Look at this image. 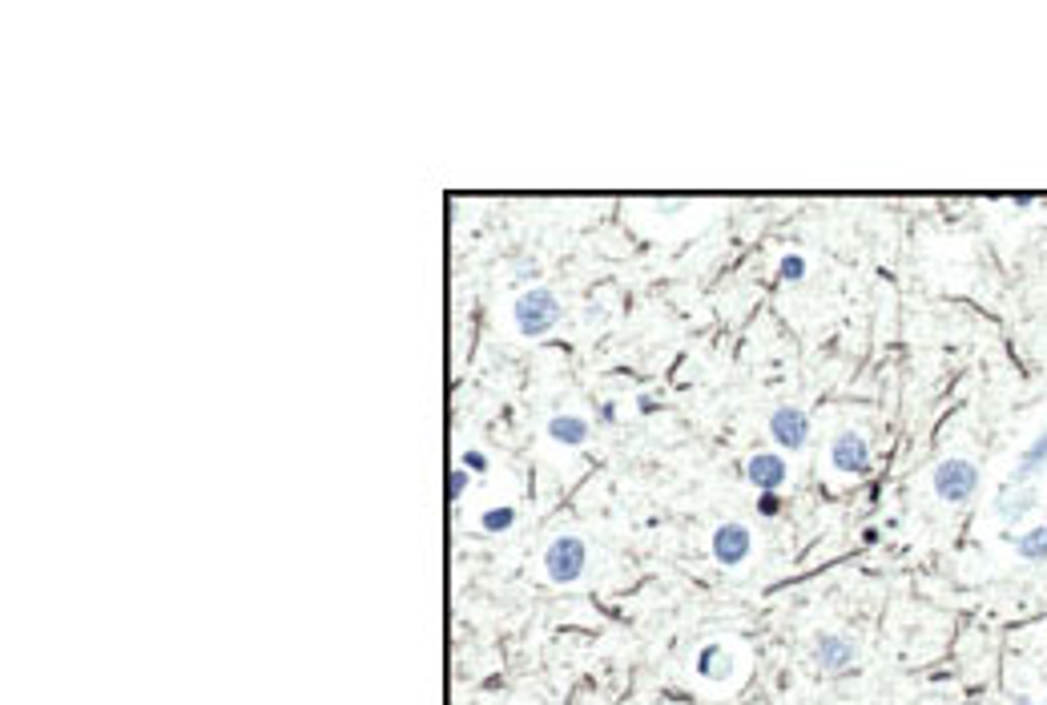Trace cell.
<instances>
[{
  "label": "cell",
  "instance_id": "obj_4",
  "mask_svg": "<svg viewBox=\"0 0 1047 705\" xmlns=\"http://www.w3.org/2000/svg\"><path fill=\"white\" fill-rule=\"evenodd\" d=\"M750 552H754V536H750V528H745L741 520L717 524V532H713V556H717V564H725V569H737V564L750 560Z\"/></svg>",
  "mask_w": 1047,
  "mask_h": 705
},
{
  "label": "cell",
  "instance_id": "obj_9",
  "mask_svg": "<svg viewBox=\"0 0 1047 705\" xmlns=\"http://www.w3.org/2000/svg\"><path fill=\"white\" fill-rule=\"evenodd\" d=\"M814 661H818V669H822V673H846V669L858 661V645H854L850 637L826 633V637H818Z\"/></svg>",
  "mask_w": 1047,
  "mask_h": 705
},
{
  "label": "cell",
  "instance_id": "obj_6",
  "mask_svg": "<svg viewBox=\"0 0 1047 705\" xmlns=\"http://www.w3.org/2000/svg\"><path fill=\"white\" fill-rule=\"evenodd\" d=\"M770 436H774V444L786 448V452L806 448V440H810V415H806L802 407H778V411L770 415Z\"/></svg>",
  "mask_w": 1047,
  "mask_h": 705
},
{
  "label": "cell",
  "instance_id": "obj_11",
  "mask_svg": "<svg viewBox=\"0 0 1047 705\" xmlns=\"http://www.w3.org/2000/svg\"><path fill=\"white\" fill-rule=\"evenodd\" d=\"M592 436V423L584 415H552L548 419V440L560 448H584Z\"/></svg>",
  "mask_w": 1047,
  "mask_h": 705
},
{
  "label": "cell",
  "instance_id": "obj_5",
  "mask_svg": "<svg viewBox=\"0 0 1047 705\" xmlns=\"http://www.w3.org/2000/svg\"><path fill=\"white\" fill-rule=\"evenodd\" d=\"M830 468L842 476H866L870 472V448L858 432H838L830 440Z\"/></svg>",
  "mask_w": 1047,
  "mask_h": 705
},
{
  "label": "cell",
  "instance_id": "obj_3",
  "mask_svg": "<svg viewBox=\"0 0 1047 705\" xmlns=\"http://www.w3.org/2000/svg\"><path fill=\"white\" fill-rule=\"evenodd\" d=\"M931 488L943 504H967L979 492V468L967 456H951L931 472Z\"/></svg>",
  "mask_w": 1047,
  "mask_h": 705
},
{
  "label": "cell",
  "instance_id": "obj_14",
  "mask_svg": "<svg viewBox=\"0 0 1047 705\" xmlns=\"http://www.w3.org/2000/svg\"><path fill=\"white\" fill-rule=\"evenodd\" d=\"M512 524H516V508H512V504L488 508V512L480 516V528H484V532H508Z\"/></svg>",
  "mask_w": 1047,
  "mask_h": 705
},
{
  "label": "cell",
  "instance_id": "obj_21",
  "mask_svg": "<svg viewBox=\"0 0 1047 705\" xmlns=\"http://www.w3.org/2000/svg\"><path fill=\"white\" fill-rule=\"evenodd\" d=\"M1011 705H1035V701H1031V697H1015Z\"/></svg>",
  "mask_w": 1047,
  "mask_h": 705
},
{
  "label": "cell",
  "instance_id": "obj_10",
  "mask_svg": "<svg viewBox=\"0 0 1047 705\" xmlns=\"http://www.w3.org/2000/svg\"><path fill=\"white\" fill-rule=\"evenodd\" d=\"M693 673L705 677V681H725V677L733 673V653H729L721 641H709V645L697 649V657H693Z\"/></svg>",
  "mask_w": 1047,
  "mask_h": 705
},
{
  "label": "cell",
  "instance_id": "obj_20",
  "mask_svg": "<svg viewBox=\"0 0 1047 705\" xmlns=\"http://www.w3.org/2000/svg\"><path fill=\"white\" fill-rule=\"evenodd\" d=\"M601 423H617V403H601Z\"/></svg>",
  "mask_w": 1047,
  "mask_h": 705
},
{
  "label": "cell",
  "instance_id": "obj_16",
  "mask_svg": "<svg viewBox=\"0 0 1047 705\" xmlns=\"http://www.w3.org/2000/svg\"><path fill=\"white\" fill-rule=\"evenodd\" d=\"M464 488H468V468H460V472L447 476V500H460Z\"/></svg>",
  "mask_w": 1047,
  "mask_h": 705
},
{
  "label": "cell",
  "instance_id": "obj_8",
  "mask_svg": "<svg viewBox=\"0 0 1047 705\" xmlns=\"http://www.w3.org/2000/svg\"><path fill=\"white\" fill-rule=\"evenodd\" d=\"M745 480H750L758 492H782L790 480V464L778 452H758L745 460Z\"/></svg>",
  "mask_w": 1047,
  "mask_h": 705
},
{
  "label": "cell",
  "instance_id": "obj_2",
  "mask_svg": "<svg viewBox=\"0 0 1047 705\" xmlns=\"http://www.w3.org/2000/svg\"><path fill=\"white\" fill-rule=\"evenodd\" d=\"M584 569H588V544H584L580 536L564 532V536H556V540L544 548V573H548V581H556V585H576V581L584 577Z\"/></svg>",
  "mask_w": 1047,
  "mask_h": 705
},
{
  "label": "cell",
  "instance_id": "obj_12",
  "mask_svg": "<svg viewBox=\"0 0 1047 705\" xmlns=\"http://www.w3.org/2000/svg\"><path fill=\"white\" fill-rule=\"evenodd\" d=\"M1047 468V428L1031 440V448H1023L1019 452V460H1015V468H1011V484H1035V476Z\"/></svg>",
  "mask_w": 1047,
  "mask_h": 705
},
{
  "label": "cell",
  "instance_id": "obj_17",
  "mask_svg": "<svg viewBox=\"0 0 1047 705\" xmlns=\"http://www.w3.org/2000/svg\"><path fill=\"white\" fill-rule=\"evenodd\" d=\"M758 512H762L766 520H770V516H778V512H782V500H778V492H762V496H758Z\"/></svg>",
  "mask_w": 1047,
  "mask_h": 705
},
{
  "label": "cell",
  "instance_id": "obj_13",
  "mask_svg": "<svg viewBox=\"0 0 1047 705\" xmlns=\"http://www.w3.org/2000/svg\"><path fill=\"white\" fill-rule=\"evenodd\" d=\"M1015 556H1023V560H1031V564L1047 560V524L1027 528V532L1015 540Z\"/></svg>",
  "mask_w": 1047,
  "mask_h": 705
},
{
  "label": "cell",
  "instance_id": "obj_19",
  "mask_svg": "<svg viewBox=\"0 0 1047 705\" xmlns=\"http://www.w3.org/2000/svg\"><path fill=\"white\" fill-rule=\"evenodd\" d=\"M536 270H540V266H536V258H524V262H516V266H512V274H520V278H536Z\"/></svg>",
  "mask_w": 1047,
  "mask_h": 705
},
{
  "label": "cell",
  "instance_id": "obj_1",
  "mask_svg": "<svg viewBox=\"0 0 1047 705\" xmlns=\"http://www.w3.org/2000/svg\"><path fill=\"white\" fill-rule=\"evenodd\" d=\"M560 319H564V307L552 287H528L512 303V323L524 339H544L548 331H556Z\"/></svg>",
  "mask_w": 1047,
  "mask_h": 705
},
{
  "label": "cell",
  "instance_id": "obj_7",
  "mask_svg": "<svg viewBox=\"0 0 1047 705\" xmlns=\"http://www.w3.org/2000/svg\"><path fill=\"white\" fill-rule=\"evenodd\" d=\"M1039 508V488L1035 484H1003L999 488V496H995V516L1003 520V524H1019V520H1027L1031 512Z\"/></svg>",
  "mask_w": 1047,
  "mask_h": 705
},
{
  "label": "cell",
  "instance_id": "obj_18",
  "mask_svg": "<svg viewBox=\"0 0 1047 705\" xmlns=\"http://www.w3.org/2000/svg\"><path fill=\"white\" fill-rule=\"evenodd\" d=\"M464 468H468V472H488V456L476 452V448H468V452H464Z\"/></svg>",
  "mask_w": 1047,
  "mask_h": 705
},
{
  "label": "cell",
  "instance_id": "obj_15",
  "mask_svg": "<svg viewBox=\"0 0 1047 705\" xmlns=\"http://www.w3.org/2000/svg\"><path fill=\"white\" fill-rule=\"evenodd\" d=\"M778 274H782L786 282H802V278H806V258H802V254H786L782 266H778Z\"/></svg>",
  "mask_w": 1047,
  "mask_h": 705
}]
</instances>
